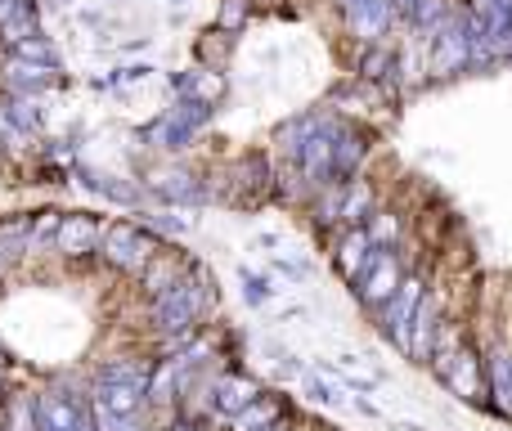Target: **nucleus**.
I'll return each instance as SVG.
<instances>
[{"label": "nucleus", "instance_id": "nucleus-18", "mask_svg": "<svg viewBox=\"0 0 512 431\" xmlns=\"http://www.w3.org/2000/svg\"><path fill=\"white\" fill-rule=\"evenodd\" d=\"M149 189L171 207H194V203H207V198H212L203 180H194L189 171H162V176H153Z\"/></svg>", "mask_w": 512, "mask_h": 431}, {"label": "nucleus", "instance_id": "nucleus-31", "mask_svg": "<svg viewBox=\"0 0 512 431\" xmlns=\"http://www.w3.org/2000/svg\"><path fill=\"white\" fill-rule=\"evenodd\" d=\"M346 409H355V414H360V418H369V423H382V409L373 405L369 396H355V391H351V400H346Z\"/></svg>", "mask_w": 512, "mask_h": 431}, {"label": "nucleus", "instance_id": "nucleus-35", "mask_svg": "<svg viewBox=\"0 0 512 431\" xmlns=\"http://www.w3.org/2000/svg\"><path fill=\"white\" fill-rule=\"evenodd\" d=\"M0 396H5V373H0Z\"/></svg>", "mask_w": 512, "mask_h": 431}, {"label": "nucleus", "instance_id": "nucleus-36", "mask_svg": "<svg viewBox=\"0 0 512 431\" xmlns=\"http://www.w3.org/2000/svg\"><path fill=\"white\" fill-rule=\"evenodd\" d=\"M315 431H342V427H315Z\"/></svg>", "mask_w": 512, "mask_h": 431}, {"label": "nucleus", "instance_id": "nucleus-34", "mask_svg": "<svg viewBox=\"0 0 512 431\" xmlns=\"http://www.w3.org/2000/svg\"><path fill=\"white\" fill-rule=\"evenodd\" d=\"M396 431H427L423 423H396Z\"/></svg>", "mask_w": 512, "mask_h": 431}, {"label": "nucleus", "instance_id": "nucleus-24", "mask_svg": "<svg viewBox=\"0 0 512 431\" xmlns=\"http://www.w3.org/2000/svg\"><path fill=\"white\" fill-rule=\"evenodd\" d=\"M59 225H63V212H36V216H32V225H27V252H32V256L54 252Z\"/></svg>", "mask_w": 512, "mask_h": 431}, {"label": "nucleus", "instance_id": "nucleus-2", "mask_svg": "<svg viewBox=\"0 0 512 431\" xmlns=\"http://www.w3.org/2000/svg\"><path fill=\"white\" fill-rule=\"evenodd\" d=\"M427 288H432V279L423 274V265H414V270L405 274V283H400V288L391 292L378 310H373V333H378L396 355H405L409 324H414V315H418V306H423Z\"/></svg>", "mask_w": 512, "mask_h": 431}, {"label": "nucleus", "instance_id": "nucleus-5", "mask_svg": "<svg viewBox=\"0 0 512 431\" xmlns=\"http://www.w3.org/2000/svg\"><path fill=\"white\" fill-rule=\"evenodd\" d=\"M162 252V238L144 225L140 216L135 220H108L104 225V243H99V256H104L113 270L122 274H140L153 256Z\"/></svg>", "mask_w": 512, "mask_h": 431}, {"label": "nucleus", "instance_id": "nucleus-32", "mask_svg": "<svg viewBox=\"0 0 512 431\" xmlns=\"http://www.w3.org/2000/svg\"><path fill=\"white\" fill-rule=\"evenodd\" d=\"M265 431H301V414H288V418H279L274 427H265Z\"/></svg>", "mask_w": 512, "mask_h": 431}, {"label": "nucleus", "instance_id": "nucleus-33", "mask_svg": "<svg viewBox=\"0 0 512 431\" xmlns=\"http://www.w3.org/2000/svg\"><path fill=\"white\" fill-rule=\"evenodd\" d=\"M256 247H270V252H279V247H283V238L265 229V234H256Z\"/></svg>", "mask_w": 512, "mask_h": 431}, {"label": "nucleus", "instance_id": "nucleus-17", "mask_svg": "<svg viewBox=\"0 0 512 431\" xmlns=\"http://www.w3.org/2000/svg\"><path fill=\"white\" fill-rule=\"evenodd\" d=\"M149 378H153V360H140V355H117V360H104L95 369L90 382H113V387H135L149 396Z\"/></svg>", "mask_w": 512, "mask_h": 431}, {"label": "nucleus", "instance_id": "nucleus-3", "mask_svg": "<svg viewBox=\"0 0 512 431\" xmlns=\"http://www.w3.org/2000/svg\"><path fill=\"white\" fill-rule=\"evenodd\" d=\"M432 378L450 391L459 405L468 409H486L490 414V387H486V351H481L472 337H463V346L450 355L445 364H436Z\"/></svg>", "mask_w": 512, "mask_h": 431}, {"label": "nucleus", "instance_id": "nucleus-7", "mask_svg": "<svg viewBox=\"0 0 512 431\" xmlns=\"http://www.w3.org/2000/svg\"><path fill=\"white\" fill-rule=\"evenodd\" d=\"M445 319H450V315H445V292L441 288H427L423 306H418L414 324H409V346H405V360L409 364H418V369H427V364H432L436 337H441Z\"/></svg>", "mask_w": 512, "mask_h": 431}, {"label": "nucleus", "instance_id": "nucleus-30", "mask_svg": "<svg viewBox=\"0 0 512 431\" xmlns=\"http://www.w3.org/2000/svg\"><path fill=\"white\" fill-rule=\"evenodd\" d=\"M248 14H252V0H221V14H216V27H221V32H243Z\"/></svg>", "mask_w": 512, "mask_h": 431}, {"label": "nucleus", "instance_id": "nucleus-28", "mask_svg": "<svg viewBox=\"0 0 512 431\" xmlns=\"http://www.w3.org/2000/svg\"><path fill=\"white\" fill-rule=\"evenodd\" d=\"M50 72L54 68H36V63H23V59H14V68H9V81H14L18 90H45L50 86Z\"/></svg>", "mask_w": 512, "mask_h": 431}, {"label": "nucleus", "instance_id": "nucleus-11", "mask_svg": "<svg viewBox=\"0 0 512 431\" xmlns=\"http://www.w3.org/2000/svg\"><path fill=\"white\" fill-rule=\"evenodd\" d=\"M364 158H369V131L346 117H337V131H333V180L346 185L364 171Z\"/></svg>", "mask_w": 512, "mask_h": 431}, {"label": "nucleus", "instance_id": "nucleus-4", "mask_svg": "<svg viewBox=\"0 0 512 431\" xmlns=\"http://www.w3.org/2000/svg\"><path fill=\"white\" fill-rule=\"evenodd\" d=\"M414 265L418 261H409L405 247H369V256H364V265H360V279L351 283L355 301L373 315V310H378L382 301L400 288V283H405V274L414 270Z\"/></svg>", "mask_w": 512, "mask_h": 431}, {"label": "nucleus", "instance_id": "nucleus-21", "mask_svg": "<svg viewBox=\"0 0 512 431\" xmlns=\"http://www.w3.org/2000/svg\"><path fill=\"white\" fill-rule=\"evenodd\" d=\"M364 229H369L373 247H405V220H400V212H391V207H378Z\"/></svg>", "mask_w": 512, "mask_h": 431}, {"label": "nucleus", "instance_id": "nucleus-8", "mask_svg": "<svg viewBox=\"0 0 512 431\" xmlns=\"http://www.w3.org/2000/svg\"><path fill=\"white\" fill-rule=\"evenodd\" d=\"M207 117H212V104L180 99L176 108H167V113H162L158 122L149 126V140L158 144V149H185V144L207 126Z\"/></svg>", "mask_w": 512, "mask_h": 431}, {"label": "nucleus", "instance_id": "nucleus-19", "mask_svg": "<svg viewBox=\"0 0 512 431\" xmlns=\"http://www.w3.org/2000/svg\"><path fill=\"white\" fill-rule=\"evenodd\" d=\"M378 212V198H373V185L369 180H346L342 185V203H337V225H369V216Z\"/></svg>", "mask_w": 512, "mask_h": 431}, {"label": "nucleus", "instance_id": "nucleus-15", "mask_svg": "<svg viewBox=\"0 0 512 431\" xmlns=\"http://www.w3.org/2000/svg\"><path fill=\"white\" fill-rule=\"evenodd\" d=\"M189 270H194V256H185L180 247H167V243H162V252L140 270V292H144L149 301L162 297V292L176 288V283L185 279Z\"/></svg>", "mask_w": 512, "mask_h": 431}, {"label": "nucleus", "instance_id": "nucleus-6", "mask_svg": "<svg viewBox=\"0 0 512 431\" xmlns=\"http://www.w3.org/2000/svg\"><path fill=\"white\" fill-rule=\"evenodd\" d=\"M463 68H472V27H468V9H454L432 36V72L436 77H454Z\"/></svg>", "mask_w": 512, "mask_h": 431}, {"label": "nucleus", "instance_id": "nucleus-1", "mask_svg": "<svg viewBox=\"0 0 512 431\" xmlns=\"http://www.w3.org/2000/svg\"><path fill=\"white\" fill-rule=\"evenodd\" d=\"M212 310H216V279L207 274L203 261H194V270L176 288H167L162 297L149 301V328H153V337L198 333Z\"/></svg>", "mask_w": 512, "mask_h": 431}, {"label": "nucleus", "instance_id": "nucleus-10", "mask_svg": "<svg viewBox=\"0 0 512 431\" xmlns=\"http://www.w3.org/2000/svg\"><path fill=\"white\" fill-rule=\"evenodd\" d=\"M99 243H104V220L90 216V212H63L54 252L68 256V261H86V256L99 252Z\"/></svg>", "mask_w": 512, "mask_h": 431}, {"label": "nucleus", "instance_id": "nucleus-29", "mask_svg": "<svg viewBox=\"0 0 512 431\" xmlns=\"http://www.w3.org/2000/svg\"><path fill=\"white\" fill-rule=\"evenodd\" d=\"M270 274H283L288 283H306L310 279V261L297 252H274L270 256Z\"/></svg>", "mask_w": 512, "mask_h": 431}, {"label": "nucleus", "instance_id": "nucleus-9", "mask_svg": "<svg viewBox=\"0 0 512 431\" xmlns=\"http://www.w3.org/2000/svg\"><path fill=\"white\" fill-rule=\"evenodd\" d=\"M261 378H252L248 369H221L216 378V391H212V423L221 427L225 418H234L239 409H248L256 396H261Z\"/></svg>", "mask_w": 512, "mask_h": 431}, {"label": "nucleus", "instance_id": "nucleus-14", "mask_svg": "<svg viewBox=\"0 0 512 431\" xmlns=\"http://www.w3.org/2000/svg\"><path fill=\"white\" fill-rule=\"evenodd\" d=\"M288 414H297V405H292V400L283 396V391L265 387L248 409H239L234 418H225L221 431H265V427H274L279 418H288Z\"/></svg>", "mask_w": 512, "mask_h": 431}, {"label": "nucleus", "instance_id": "nucleus-12", "mask_svg": "<svg viewBox=\"0 0 512 431\" xmlns=\"http://www.w3.org/2000/svg\"><path fill=\"white\" fill-rule=\"evenodd\" d=\"M342 18H346V32L351 36H360L364 45H378L382 36L396 27L400 9L391 5V0H355V5L342 9Z\"/></svg>", "mask_w": 512, "mask_h": 431}, {"label": "nucleus", "instance_id": "nucleus-25", "mask_svg": "<svg viewBox=\"0 0 512 431\" xmlns=\"http://www.w3.org/2000/svg\"><path fill=\"white\" fill-rule=\"evenodd\" d=\"M391 72H396V54L387 50V45H364L360 54V81H373V86H382V81H391Z\"/></svg>", "mask_w": 512, "mask_h": 431}, {"label": "nucleus", "instance_id": "nucleus-26", "mask_svg": "<svg viewBox=\"0 0 512 431\" xmlns=\"http://www.w3.org/2000/svg\"><path fill=\"white\" fill-rule=\"evenodd\" d=\"M140 220H144V225H149L158 238H185L189 229H194V220L180 216V212H171V207H167V212H140Z\"/></svg>", "mask_w": 512, "mask_h": 431}, {"label": "nucleus", "instance_id": "nucleus-37", "mask_svg": "<svg viewBox=\"0 0 512 431\" xmlns=\"http://www.w3.org/2000/svg\"><path fill=\"white\" fill-rule=\"evenodd\" d=\"M171 5H180V0H171Z\"/></svg>", "mask_w": 512, "mask_h": 431}, {"label": "nucleus", "instance_id": "nucleus-16", "mask_svg": "<svg viewBox=\"0 0 512 431\" xmlns=\"http://www.w3.org/2000/svg\"><path fill=\"white\" fill-rule=\"evenodd\" d=\"M369 229L364 225H346V229H337L333 234V243H328V256H333V270H337V279L351 288L355 279H360V265H364V256H369Z\"/></svg>", "mask_w": 512, "mask_h": 431}, {"label": "nucleus", "instance_id": "nucleus-20", "mask_svg": "<svg viewBox=\"0 0 512 431\" xmlns=\"http://www.w3.org/2000/svg\"><path fill=\"white\" fill-rule=\"evenodd\" d=\"M0 427L5 431H41L32 391H9V396H0Z\"/></svg>", "mask_w": 512, "mask_h": 431}, {"label": "nucleus", "instance_id": "nucleus-23", "mask_svg": "<svg viewBox=\"0 0 512 431\" xmlns=\"http://www.w3.org/2000/svg\"><path fill=\"white\" fill-rule=\"evenodd\" d=\"M239 279H243V301H248L252 310H265V306H270V301L283 292V288H279V279H274L270 270L256 274V270H248V265H243Z\"/></svg>", "mask_w": 512, "mask_h": 431}, {"label": "nucleus", "instance_id": "nucleus-22", "mask_svg": "<svg viewBox=\"0 0 512 431\" xmlns=\"http://www.w3.org/2000/svg\"><path fill=\"white\" fill-rule=\"evenodd\" d=\"M81 180H86V189H95L99 198H108V203H117V207H140V189L126 185V180H117V176H95V171H81Z\"/></svg>", "mask_w": 512, "mask_h": 431}, {"label": "nucleus", "instance_id": "nucleus-13", "mask_svg": "<svg viewBox=\"0 0 512 431\" xmlns=\"http://www.w3.org/2000/svg\"><path fill=\"white\" fill-rule=\"evenodd\" d=\"M486 387H490V414L499 423H512V342H495L486 351Z\"/></svg>", "mask_w": 512, "mask_h": 431}, {"label": "nucleus", "instance_id": "nucleus-27", "mask_svg": "<svg viewBox=\"0 0 512 431\" xmlns=\"http://www.w3.org/2000/svg\"><path fill=\"white\" fill-rule=\"evenodd\" d=\"M14 59L36 63V68H54V63H59V54H54V45L45 41L41 32H36V36H27V41H18V45H14Z\"/></svg>", "mask_w": 512, "mask_h": 431}]
</instances>
